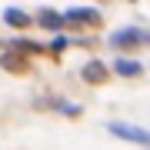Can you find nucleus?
Instances as JSON below:
<instances>
[{
  "mask_svg": "<svg viewBox=\"0 0 150 150\" xmlns=\"http://www.w3.org/2000/svg\"><path fill=\"white\" fill-rule=\"evenodd\" d=\"M60 17H64V27H70V30H93V27H100V10H97V7H70V10H64Z\"/></svg>",
  "mask_w": 150,
  "mask_h": 150,
  "instance_id": "f257e3e1",
  "label": "nucleus"
},
{
  "mask_svg": "<svg viewBox=\"0 0 150 150\" xmlns=\"http://www.w3.org/2000/svg\"><path fill=\"white\" fill-rule=\"evenodd\" d=\"M13 47L20 50V54H43V47L33 43V40H13Z\"/></svg>",
  "mask_w": 150,
  "mask_h": 150,
  "instance_id": "1a4fd4ad",
  "label": "nucleus"
},
{
  "mask_svg": "<svg viewBox=\"0 0 150 150\" xmlns=\"http://www.w3.org/2000/svg\"><path fill=\"white\" fill-rule=\"evenodd\" d=\"M57 113H64V117H80V107L77 103H67V100H54Z\"/></svg>",
  "mask_w": 150,
  "mask_h": 150,
  "instance_id": "6e6552de",
  "label": "nucleus"
},
{
  "mask_svg": "<svg viewBox=\"0 0 150 150\" xmlns=\"http://www.w3.org/2000/svg\"><path fill=\"white\" fill-rule=\"evenodd\" d=\"M80 77H83L87 83H103V80H107V67H103L100 60H90V64H83Z\"/></svg>",
  "mask_w": 150,
  "mask_h": 150,
  "instance_id": "20e7f679",
  "label": "nucleus"
},
{
  "mask_svg": "<svg viewBox=\"0 0 150 150\" xmlns=\"http://www.w3.org/2000/svg\"><path fill=\"white\" fill-rule=\"evenodd\" d=\"M113 70H117L120 77H140V74H144V67H140L137 60H127V57H117V60H113Z\"/></svg>",
  "mask_w": 150,
  "mask_h": 150,
  "instance_id": "39448f33",
  "label": "nucleus"
},
{
  "mask_svg": "<svg viewBox=\"0 0 150 150\" xmlns=\"http://www.w3.org/2000/svg\"><path fill=\"white\" fill-rule=\"evenodd\" d=\"M110 43H113V47H140V43H150V33H147V30H134V27H127V30L110 33Z\"/></svg>",
  "mask_w": 150,
  "mask_h": 150,
  "instance_id": "7ed1b4c3",
  "label": "nucleus"
},
{
  "mask_svg": "<svg viewBox=\"0 0 150 150\" xmlns=\"http://www.w3.org/2000/svg\"><path fill=\"white\" fill-rule=\"evenodd\" d=\"M17 54H4V57H0V64H4L7 70H23V67H27V64H23V60H13Z\"/></svg>",
  "mask_w": 150,
  "mask_h": 150,
  "instance_id": "9d476101",
  "label": "nucleus"
},
{
  "mask_svg": "<svg viewBox=\"0 0 150 150\" xmlns=\"http://www.w3.org/2000/svg\"><path fill=\"white\" fill-rule=\"evenodd\" d=\"M50 50H54V54H64L67 50V37H57L54 43H50Z\"/></svg>",
  "mask_w": 150,
  "mask_h": 150,
  "instance_id": "9b49d317",
  "label": "nucleus"
},
{
  "mask_svg": "<svg viewBox=\"0 0 150 150\" xmlns=\"http://www.w3.org/2000/svg\"><path fill=\"white\" fill-rule=\"evenodd\" d=\"M37 20H40L47 30H64V17H60L57 10H40V13H37Z\"/></svg>",
  "mask_w": 150,
  "mask_h": 150,
  "instance_id": "423d86ee",
  "label": "nucleus"
},
{
  "mask_svg": "<svg viewBox=\"0 0 150 150\" xmlns=\"http://www.w3.org/2000/svg\"><path fill=\"white\" fill-rule=\"evenodd\" d=\"M4 20L10 23V27H27V23H30V17L23 13V10H13V7H7V10H4Z\"/></svg>",
  "mask_w": 150,
  "mask_h": 150,
  "instance_id": "0eeeda50",
  "label": "nucleus"
},
{
  "mask_svg": "<svg viewBox=\"0 0 150 150\" xmlns=\"http://www.w3.org/2000/svg\"><path fill=\"white\" fill-rule=\"evenodd\" d=\"M107 130H110L113 137L127 140V144L150 147V130H144V127H134V123H123V120H110V123H107Z\"/></svg>",
  "mask_w": 150,
  "mask_h": 150,
  "instance_id": "f03ea898",
  "label": "nucleus"
}]
</instances>
